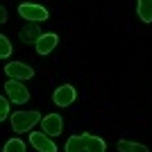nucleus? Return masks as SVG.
<instances>
[{
	"label": "nucleus",
	"mask_w": 152,
	"mask_h": 152,
	"mask_svg": "<svg viewBox=\"0 0 152 152\" xmlns=\"http://www.w3.org/2000/svg\"><path fill=\"white\" fill-rule=\"evenodd\" d=\"M18 37H20L23 43H34V45H37V41L43 37V32H41V27H39L37 23H27V25L20 27Z\"/></svg>",
	"instance_id": "10"
},
{
	"label": "nucleus",
	"mask_w": 152,
	"mask_h": 152,
	"mask_svg": "<svg viewBox=\"0 0 152 152\" xmlns=\"http://www.w3.org/2000/svg\"><path fill=\"white\" fill-rule=\"evenodd\" d=\"M5 95L14 102V104H25V102L30 100V91H27V86L23 82H16V80L5 82Z\"/></svg>",
	"instance_id": "5"
},
{
	"label": "nucleus",
	"mask_w": 152,
	"mask_h": 152,
	"mask_svg": "<svg viewBox=\"0 0 152 152\" xmlns=\"http://www.w3.org/2000/svg\"><path fill=\"white\" fill-rule=\"evenodd\" d=\"M64 152H107V141L91 132H82L66 141Z\"/></svg>",
	"instance_id": "1"
},
{
	"label": "nucleus",
	"mask_w": 152,
	"mask_h": 152,
	"mask_svg": "<svg viewBox=\"0 0 152 152\" xmlns=\"http://www.w3.org/2000/svg\"><path fill=\"white\" fill-rule=\"evenodd\" d=\"M41 121H43V116H41V111H37V109H32V111H14L12 118H9L12 129L16 134L34 132V127L41 125Z\"/></svg>",
	"instance_id": "2"
},
{
	"label": "nucleus",
	"mask_w": 152,
	"mask_h": 152,
	"mask_svg": "<svg viewBox=\"0 0 152 152\" xmlns=\"http://www.w3.org/2000/svg\"><path fill=\"white\" fill-rule=\"evenodd\" d=\"M116 150L118 152H150V148L145 143H136V141H129V139H121L116 143Z\"/></svg>",
	"instance_id": "11"
},
{
	"label": "nucleus",
	"mask_w": 152,
	"mask_h": 152,
	"mask_svg": "<svg viewBox=\"0 0 152 152\" xmlns=\"http://www.w3.org/2000/svg\"><path fill=\"white\" fill-rule=\"evenodd\" d=\"M2 152H25V141L18 139V136H14V139H9L5 143Z\"/></svg>",
	"instance_id": "13"
},
{
	"label": "nucleus",
	"mask_w": 152,
	"mask_h": 152,
	"mask_svg": "<svg viewBox=\"0 0 152 152\" xmlns=\"http://www.w3.org/2000/svg\"><path fill=\"white\" fill-rule=\"evenodd\" d=\"M5 75L9 80H16V82H25L34 77V68L25 61H9L5 64Z\"/></svg>",
	"instance_id": "4"
},
{
	"label": "nucleus",
	"mask_w": 152,
	"mask_h": 152,
	"mask_svg": "<svg viewBox=\"0 0 152 152\" xmlns=\"http://www.w3.org/2000/svg\"><path fill=\"white\" fill-rule=\"evenodd\" d=\"M41 132L48 136H59L64 132V118L59 114H45L41 121Z\"/></svg>",
	"instance_id": "8"
},
{
	"label": "nucleus",
	"mask_w": 152,
	"mask_h": 152,
	"mask_svg": "<svg viewBox=\"0 0 152 152\" xmlns=\"http://www.w3.org/2000/svg\"><path fill=\"white\" fill-rule=\"evenodd\" d=\"M12 50H14V45H12V41H9V37H7V34H0V57L9 59Z\"/></svg>",
	"instance_id": "14"
},
{
	"label": "nucleus",
	"mask_w": 152,
	"mask_h": 152,
	"mask_svg": "<svg viewBox=\"0 0 152 152\" xmlns=\"http://www.w3.org/2000/svg\"><path fill=\"white\" fill-rule=\"evenodd\" d=\"M57 45H59V37L55 34V32H45L43 37L37 41V52L41 55V57H45V55H50Z\"/></svg>",
	"instance_id": "9"
},
{
	"label": "nucleus",
	"mask_w": 152,
	"mask_h": 152,
	"mask_svg": "<svg viewBox=\"0 0 152 152\" xmlns=\"http://www.w3.org/2000/svg\"><path fill=\"white\" fill-rule=\"evenodd\" d=\"M9 98L7 95H0V121H7V118H12V114H9Z\"/></svg>",
	"instance_id": "15"
},
{
	"label": "nucleus",
	"mask_w": 152,
	"mask_h": 152,
	"mask_svg": "<svg viewBox=\"0 0 152 152\" xmlns=\"http://www.w3.org/2000/svg\"><path fill=\"white\" fill-rule=\"evenodd\" d=\"M20 18H25L27 23H43L50 18V12L43 5H34V2H20L18 5Z\"/></svg>",
	"instance_id": "3"
},
{
	"label": "nucleus",
	"mask_w": 152,
	"mask_h": 152,
	"mask_svg": "<svg viewBox=\"0 0 152 152\" xmlns=\"http://www.w3.org/2000/svg\"><path fill=\"white\" fill-rule=\"evenodd\" d=\"M30 145L34 148L37 152H59L57 143L52 141V136H48V134L43 132H30Z\"/></svg>",
	"instance_id": "6"
},
{
	"label": "nucleus",
	"mask_w": 152,
	"mask_h": 152,
	"mask_svg": "<svg viewBox=\"0 0 152 152\" xmlns=\"http://www.w3.org/2000/svg\"><path fill=\"white\" fill-rule=\"evenodd\" d=\"M136 16L141 18V23H152V0L136 2Z\"/></svg>",
	"instance_id": "12"
},
{
	"label": "nucleus",
	"mask_w": 152,
	"mask_h": 152,
	"mask_svg": "<svg viewBox=\"0 0 152 152\" xmlns=\"http://www.w3.org/2000/svg\"><path fill=\"white\" fill-rule=\"evenodd\" d=\"M75 100H77V91H75L73 84H61V86H57L55 93H52V102H55L57 107H70Z\"/></svg>",
	"instance_id": "7"
},
{
	"label": "nucleus",
	"mask_w": 152,
	"mask_h": 152,
	"mask_svg": "<svg viewBox=\"0 0 152 152\" xmlns=\"http://www.w3.org/2000/svg\"><path fill=\"white\" fill-rule=\"evenodd\" d=\"M0 23H7V7H0Z\"/></svg>",
	"instance_id": "16"
}]
</instances>
